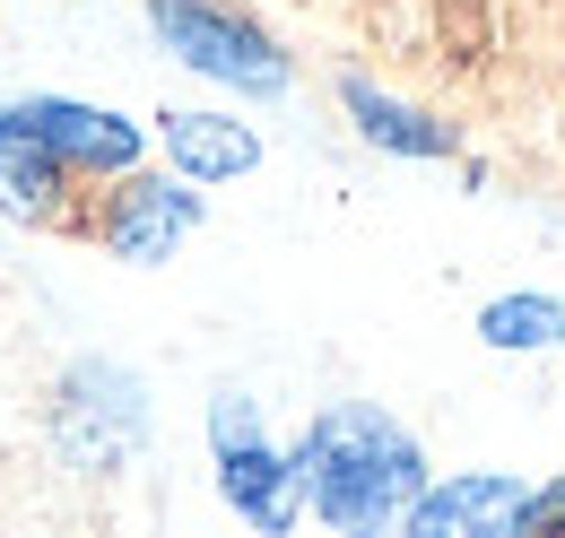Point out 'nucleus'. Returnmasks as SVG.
I'll return each mask as SVG.
<instances>
[{"mask_svg": "<svg viewBox=\"0 0 565 538\" xmlns=\"http://www.w3.org/2000/svg\"><path fill=\"white\" fill-rule=\"evenodd\" d=\"M296 486H305V513L313 521L374 538V530H401L409 504L426 495V452L401 417H383V408H365V400H340L305 426Z\"/></svg>", "mask_w": 565, "mask_h": 538, "instance_id": "obj_1", "label": "nucleus"}, {"mask_svg": "<svg viewBox=\"0 0 565 538\" xmlns=\"http://www.w3.org/2000/svg\"><path fill=\"white\" fill-rule=\"evenodd\" d=\"M148 443V391L131 365H114V356H78L71 374L53 383V400H44V452H53V470H78V477H114L131 470Z\"/></svg>", "mask_w": 565, "mask_h": 538, "instance_id": "obj_2", "label": "nucleus"}, {"mask_svg": "<svg viewBox=\"0 0 565 538\" xmlns=\"http://www.w3.org/2000/svg\"><path fill=\"white\" fill-rule=\"evenodd\" d=\"M148 26L166 35V53L183 69H201L217 87H244V96H279L287 87V53L235 9L217 0H148Z\"/></svg>", "mask_w": 565, "mask_h": 538, "instance_id": "obj_3", "label": "nucleus"}, {"mask_svg": "<svg viewBox=\"0 0 565 538\" xmlns=\"http://www.w3.org/2000/svg\"><path fill=\"white\" fill-rule=\"evenodd\" d=\"M201 226V192H192V174L183 183H166V174H122V192L105 201L96 217V244L114 252V261H166L183 235Z\"/></svg>", "mask_w": 565, "mask_h": 538, "instance_id": "obj_4", "label": "nucleus"}, {"mask_svg": "<svg viewBox=\"0 0 565 538\" xmlns=\"http://www.w3.org/2000/svg\"><path fill=\"white\" fill-rule=\"evenodd\" d=\"M531 521V486H513V477L495 470H461V477H426V495L409 504V538H513Z\"/></svg>", "mask_w": 565, "mask_h": 538, "instance_id": "obj_5", "label": "nucleus"}, {"mask_svg": "<svg viewBox=\"0 0 565 538\" xmlns=\"http://www.w3.org/2000/svg\"><path fill=\"white\" fill-rule=\"evenodd\" d=\"M71 157L35 131L18 105H0V217L18 226H71Z\"/></svg>", "mask_w": 565, "mask_h": 538, "instance_id": "obj_6", "label": "nucleus"}, {"mask_svg": "<svg viewBox=\"0 0 565 538\" xmlns=\"http://www.w3.org/2000/svg\"><path fill=\"white\" fill-rule=\"evenodd\" d=\"M217 495L235 521L253 530H296L305 513V486H296V452H270V434H244V443H217Z\"/></svg>", "mask_w": 565, "mask_h": 538, "instance_id": "obj_7", "label": "nucleus"}, {"mask_svg": "<svg viewBox=\"0 0 565 538\" xmlns=\"http://www.w3.org/2000/svg\"><path fill=\"white\" fill-rule=\"evenodd\" d=\"M18 114L71 157L78 174H131L140 165V122L105 114V105H78V96H18Z\"/></svg>", "mask_w": 565, "mask_h": 538, "instance_id": "obj_8", "label": "nucleus"}, {"mask_svg": "<svg viewBox=\"0 0 565 538\" xmlns=\"http://www.w3.org/2000/svg\"><path fill=\"white\" fill-rule=\"evenodd\" d=\"M157 131H166L174 174H192V183H235V174L262 165V139L244 122H226V114H166Z\"/></svg>", "mask_w": 565, "mask_h": 538, "instance_id": "obj_9", "label": "nucleus"}, {"mask_svg": "<svg viewBox=\"0 0 565 538\" xmlns=\"http://www.w3.org/2000/svg\"><path fill=\"white\" fill-rule=\"evenodd\" d=\"M340 105L356 114V131L374 139V148H392V157H452V131H444L435 114L383 96V87H365V78H340Z\"/></svg>", "mask_w": 565, "mask_h": 538, "instance_id": "obj_10", "label": "nucleus"}, {"mask_svg": "<svg viewBox=\"0 0 565 538\" xmlns=\"http://www.w3.org/2000/svg\"><path fill=\"white\" fill-rule=\"evenodd\" d=\"M479 338L504 356H548V347H565V304L557 295H495L479 313Z\"/></svg>", "mask_w": 565, "mask_h": 538, "instance_id": "obj_11", "label": "nucleus"}, {"mask_svg": "<svg viewBox=\"0 0 565 538\" xmlns=\"http://www.w3.org/2000/svg\"><path fill=\"white\" fill-rule=\"evenodd\" d=\"M522 530H565V477L531 495V521H522Z\"/></svg>", "mask_w": 565, "mask_h": 538, "instance_id": "obj_12", "label": "nucleus"}]
</instances>
